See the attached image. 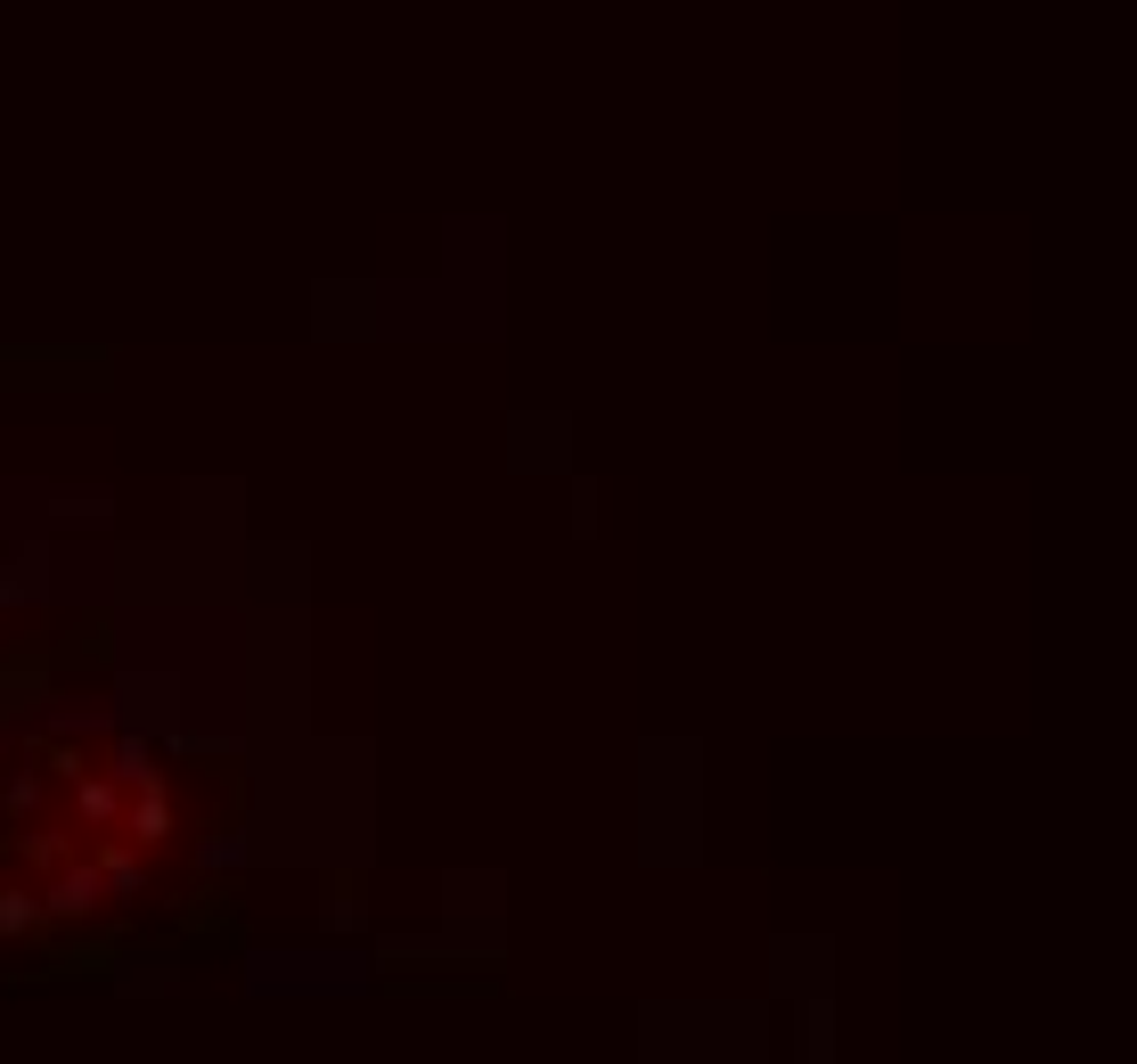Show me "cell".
Here are the masks:
<instances>
[{
  "instance_id": "6da1fadb",
  "label": "cell",
  "mask_w": 1137,
  "mask_h": 1064,
  "mask_svg": "<svg viewBox=\"0 0 1137 1064\" xmlns=\"http://www.w3.org/2000/svg\"><path fill=\"white\" fill-rule=\"evenodd\" d=\"M33 926V892H0V933H25Z\"/></svg>"
},
{
  "instance_id": "7a4b0ae2",
  "label": "cell",
  "mask_w": 1137,
  "mask_h": 1064,
  "mask_svg": "<svg viewBox=\"0 0 1137 1064\" xmlns=\"http://www.w3.org/2000/svg\"><path fill=\"white\" fill-rule=\"evenodd\" d=\"M82 819H115V786H82Z\"/></svg>"
}]
</instances>
